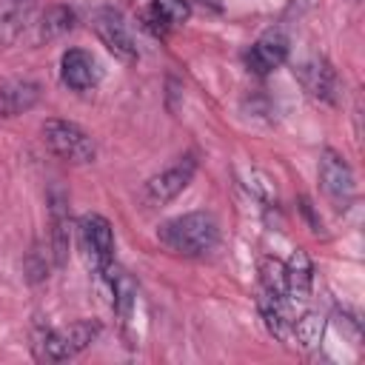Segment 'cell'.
<instances>
[{
    "mask_svg": "<svg viewBox=\"0 0 365 365\" xmlns=\"http://www.w3.org/2000/svg\"><path fill=\"white\" fill-rule=\"evenodd\" d=\"M294 334H297L299 345H305V348L317 345L319 336H322V317H317V314H305V317H299V319L294 322Z\"/></svg>",
    "mask_w": 365,
    "mask_h": 365,
    "instance_id": "cell-18",
    "label": "cell"
},
{
    "mask_svg": "<svg viewBox=\"0 0 365 365\" xmlns=\"http://www.w3.org/2000/svg\"><path fill=\"white\" fill-rule=\"evenodd\" d=\"M151 6L174 26V23H182V20H188V14H191V6H188V0H151Z\"/></svg>",
    "mask_w": 365,
    "mask_h": 365,
    "instance_id": "cell-19",
    "label": "cell"
},
{
    "mask_svg": "<svg viewBox=\"0 0 365 365\" xmlns=\"http://www.w3.org/2000/svg\"><path fill=\"white\" fill-rule=\"evenodd\" d=\"M140 23H143V29H145V31H151L154 37H163V34L168 31V26H171V23H168V20H165V17L151 6V3H148V9H143V11H140Z\"/></svg>",
    "mask_w": 365,
    "mask_h": 365,
    "instance_id": "cell-20",
    "label": "cell"
},
{
    "mask_svg": "<svg viewBox=\"0 0 365 365\" xmlns=\"http://www.w3.org/2000/svg\"><path fill=\"white\" fill-rule=\"evenodd\" d=\"M74 29V11L66 6H51L37 23V40H57Z\"/></svg>",
    "mask_w": 365,
    "mask_h": 365,
    "instance_id": "cell-15",
    "label": "cell"
},
{
    "mask_svg": "<svg viewBox=\"0 0 365 365\" xmlns=\"http://www.w3.org/2000/svg\"><path fill=\"white\" fill-rule=\"evenodd\" d=\"M40 100V86L29 80H11L0 83V117H17L29 108H34Z\"/></svg>",
    "mask_w": 365,
    "mask_h": 365,
    "instance_id": "cell-11",
    "label": "cell"
},
{
    "mask_svg": "<svg viewBox=\"0 0 365 365\" xmlns=\"http://www.w3.org/2000/svg\"><path fill=\"white\" fill-rule=\"evenodd\" d=\"M285 57H288V37L282 31L271 29L245 51V66H248L251 74L265 77L274 68H279L285 63Z\"/></svg>",
    "mask_w": 365,
    "mask_h": 365,
    "instance_id": "cell-9",
    "label": "cell"
},
{
    "mask_svg": "<svg viewBox=\"0 0 365 365\" xmlns=\"http://www.w3.org/2000/svg\"><path fill=\"white\" fill-rule=\"evenodd\" d=\"M34 14V0H0V48L11 46Z\"/></svg>",
    "mask_w": 365,
    "mask_h": 365,
    "instance_id": "cell-12",
    "label": "cell"
},
{
    "mask_svg": "<svg viewBox=\"0 0 365 365\" xmlns=\"http://www.w3.org/2000/svg\"><path fill=\"white\" fill-rule=\"evenodd\" d=\"M60 77L71 91H86L100 80V68L86 48H68L60 57Z\"/></svg>",
    "mask_w": 365,
    "mask_h": 365,
    "instance_id": "cell-10",
    "label": "cell"
},
{
    "mask_svg": "<svg viewBox=\"0 0 365 365\" xmlns=\"http://www.w3.org/2000/svg\"><path fill=\"white\" fill-rule=\"evenodd\" d=\"M103 277H108V282H111V294H114V308H117V314H120L123 319H128V314H131V308H134V299H137V288H134L131 277H125V274L117 271L114 265H111Z\"/></svg>",
    "mask_w": 365,
    "mask_h": 365,
    "instance_id": "cell-16",
    "label": "cell"
},
{
    "mask_svg": "<svg viewBox=\"0 0 365 365\" xmlns=\"http://www.w3.org/2000/svg\"><path fill=\"white\" fill-rule=\"evenodd\" d=\"M80 248L94 274H106L114 265V231L106 217L86 214L80 220Z\"/></svg>",
    "mask_w": 365,
    "mask_h": 365,
    "instance_id": "cell-4",
    "label": "cell"
},
{
    "mask_svg": "<svg viewBox=\"0 0 365 365\" xmlns=\"http://www.w3.org/2000/svg\"><path fill=\"white\" fill-rule=\"evenodd\" d=\"M157 240L180 257H202L220 242V222L208 211H188L160 225Z\"/></svg>",
    "mask_w": 365,
    "mask_h": 365,
    "instance_id": "cell-1",
    "label": "cell"
},
{
    "mask_svg": "<svg viewBox=\"0 0 365 365\" xmlns=\"http://www.w3.org/2000/svg\"><path fill=\"white\" fill-rule=\"evenodd\" d=\"M68 245H71L68 205H66V200L54 197V200H51V237H48V248H51L54 265H66V259H68Z\"/></svg>",
    "mask_w": 365,
    "mask_h": 365,
    "instance_id": "cell-13",
    "label": "cell"
},
{
    "mask_svg": "<svg viewBox=\"0 0 365 365\" xmlns=\"http://www.w3.org/2000/svg\"><path fill=\"white\" fill-rule=\"evenodd\" d=\"M302 211H305V217H308V222H311V228H314V231H319L322 225L317 222V217H314V211H311V202H308L305 197H302Z\"/></svg>",
    "mask_w": 365,
    "mask_h": 365,
    "instance_id": "cell-21",
    "label": "cell"
},
{
    "mask_svg": "<svg viewBox=\"0 0 365 365\" xmlns=\"http://www.w3.org/2000/svg\"><path fill=\"white\" fill-rule=\"evenodd\" d=\"M311 282H314V265H311L308 254L302 248H297L291 254V259L285 262V291L291 299H305L311 294Z\"/></svg>",
    "mask_w": 365,
    "mask_h": 365,
    "instance_id": "cell-14",
    "label": "cell"
},
{
    "mask_svg": "<svg viewBox=\"0 0 365 365\" xmlns=\"http://www.w3.org/2000/svg\"><path fill=\"white\" fill-rule=\"evenodd\" d=\"M91 29H94V34L100 37V43H103L117 60H125V63L137 60L134 37H131V31H128V26H125V20H123V14H120L117 9H111V6L97 9V11L91 14Z\"/></svg>",
    "mask_w": 365,
    "mask_h": 365,
    "instance_id": "cell-7",
    "label": "cell"
},
{
    "mask_svg": "<svg viewBox=\"0 0 365 365\" xmlns=\"http://www.w3.org/2000/svg\"><path fill=\"white\" fill-rule=\"evenodd\" d=\"M40 134H43V143L48 145V151L57 154L66 163H91L97 157L94 140L77 123H68V120H46L43 128H40Z\"/></svg>",
    "mask_w": 365,
    "mask_h": 365,
    "instance_id": "cell-3",
    "label": "cell"
},
{
    "mask_svg": "<svg viewBox=\"0 0 365 365\" xmlns=\"http://www.w3.org/2000/svg\"><path fill=\"white\" fill-rule=\"evenodd\" d=\"M319 182H322V191H325L328 202L339 211H345L356 197L354 174H351L345 157L334 148H325L322 157H319Z\"/></svg>",
    "mask_w": 365,
    "mask_h": 365,
    "instance_id": "cell-5",
    "label": "cell"
},
{
    "mask_svg": "<svg viewBox=\"0 0 365 365\" xmlns=\"http://www.w3.org/2000/svg\"><path fill=\"white\" fill-rule=\"evenodd\" d=\"M97 336H100L97 319H80L71 322L68 328H43L34 336V356L46 362H63L86 351Z\"/></svg>",
    "mask_w": 365,
    "mask_h": 365,
    "instance_id": "cell-2",
    "label": "cell"
},
{
    "mask_svg": "<svg viewBox=\"0 0 365 365\" xmlns=\"http://www.w3.org/2000/svg\"><path fill=\"white\" fill-rule=\"evenodd\" d=\"M297 77L302 83V88L319 100V103H328L334 106L336 97H339V77L334 71V66L325 60V57H311L305 63L297 66Z\"/></svg>",
    "mask_w": 365,
    "mask_h": 365,
    "instance_id": "cell-8",
    "label": "cell"
},
{
    "mask_svg": "<svg viewBox=\"0 0 365 365\" xmlns=\"http://www.w3.org/2000/svg\"><path fill=\"white\" fill-rule=\"evenodd\" d=\"M259 279H262L265 294L279 297V299L288 297V291H285V262H279L277 257H265L259 262Z\"/></svg>",
    "mask_w": 365,
    "mask_h": 365,
    "instance_id": "cell-17",
    "label": "cell"
},
{
    "mask_svg": "<svg viewBox=\"0 0 365 365\" xmlns=\"http://www.w3.org/2000/svg\"><path fill=\"white\" fill-rule=\"evenodd\" d=\"M194 171H197L194 154L180 157L171 168L160 171L157 177H151V180L145 182V188H143V202H145L148 208H163V205H168L177 194H182V191L188 188Z\"/></svg>",
    "mask_w": 365,
    "mask_h": 365,
    "instance_id": "cell-6",
    "label": "cell"
}]
</instances>
